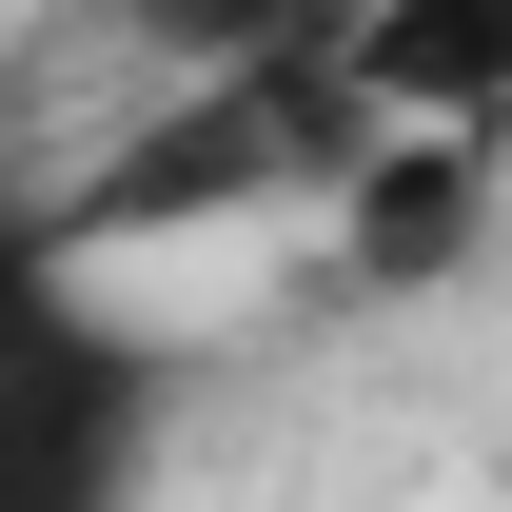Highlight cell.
Segmentation results:
<instances>
[{"label":"cell","mask_w":512,"mask_h":512,"mask_svg":"<svg viewBox=\"0 0 512 512\" xmlns=\"http://www.w3.org/2000/svg\"><path fill=\"white\" fill-rule=\"evenodd\" d=\"M158 453V335L99 316V256L0 197V512H99Z\"/></svg>","instance_id":"6da1fadb"},{"label":"cell","mask_w":512,"mask_h":512,"mask_svg":"<svg viewBox=\"0 0 512 512\" xmlns=\"http://www.w3.org/2000/svg\"><path fill=\"white\" fill-rule=\"evenodd\" d=\"M355 79H375V119L512 138V0H355Z\"/></svg>","instance_id":"7a4b0ae2"},{"label":"cell","mask_w":512,"mask_h":512,"mask_svg":"<svg viewBox=\"0 0 512 512\" xmlns=\"http://www.w3.org/2000/svg\"><path fill=\"white\" fill-rule=\"evenodd\" d=\"M119 60L197 79V60H276V40H355V0H79Z\"/></svg>","instance_id":"3957f363"}]
</instances>
